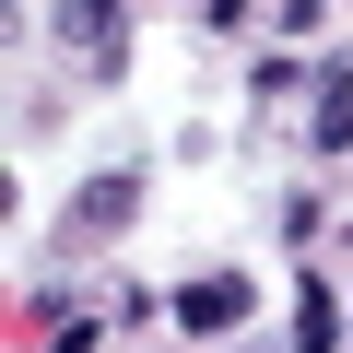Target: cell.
<instances>
[{
    "label": "cell",
    "instance_id": "5b68a950",
    "mask_svg": "<svg viewBox=\"0 0 353 353\" xmlns=\"http://www.w3.org/2000/svg\"><path fill=\"white\" fill-rule=\"evenodd\" d=\"M330 341H341V306H330V283L306 271V283H294V353H330Z\"/></svg>",
    "mask_w": 353,
    "mask_h": 353
},
{
    "label": "cell",
    "instance_id": "277c9868",
    "mask_svg": "<svg viewBox=\"0 0 353 353\" xmlns=\"http://www.w3.org/2000/svg\"><path fill=\"white\" fill-rule=\"evenodd\" d=\"M306 141H318V153H353V59L318 71V118H306Z\"/></svg>",
    "mask_w": 353,
    "mask_h": 353
},
{
    "label": "cell",
    "instance_id": "7a4b0ae2",
    "mask_svg": "<svg viewBox=\"0 0 353 353\" xmlns=\"http://www.w3.org/2000/svg\"><path fill=\"white\" fill-rule=\"evenodd\" d=\"M165 318L189 330V341L236 330V318H248V271H201V283H176V294H165Z\"/></svg>",
    "mask_w": 353,
    "mask_h": 353
},
{
    "label": "cell",
    "instance_id": "8992f818",
    "mask_svg": "<svg viewBox=\"0 0 353 353\" xmlns=\"http://www.w3.org/2000/svg\"><path fill=\"white\" fill-rule=\"evenodd\" d=\"M341 236H353V224H341Z\"/></svg>",
    "mask_w": 353,
    "mask_h": 353
},
{
    "label": "cell",
    "instance_id": "3957f363",
    "mask_svg": "<svg viewBox=\"0 0 353 353\" xmlns=\"http://www.w3.org/2000/svg\"><path fill=\"white\" fill-rule=\"evenodd\" d=\"M48 36H59V48H83V59L106 71V59H118V36H130V12H106V0H83V12H48Z\"/></svg>",
    "mask_w": 353,
    "mask_h": 353
},
{
    "label": "cell",
    "instance_id": "6da1fadb",
    "mask_svg": "<svg viewBox=\"0 0 353 353\" xmlns=\"http://www.w3.org/2000/svg\"><path fill=\"white\" fill-rule=\"evenodd\" d=\"M130 224H141V165H94L83 189H71V212H59L71 248H106V236H130Z\"/></svg>",
    "mask_w": 353,
    "mask_h": 353
}]
</instances>
